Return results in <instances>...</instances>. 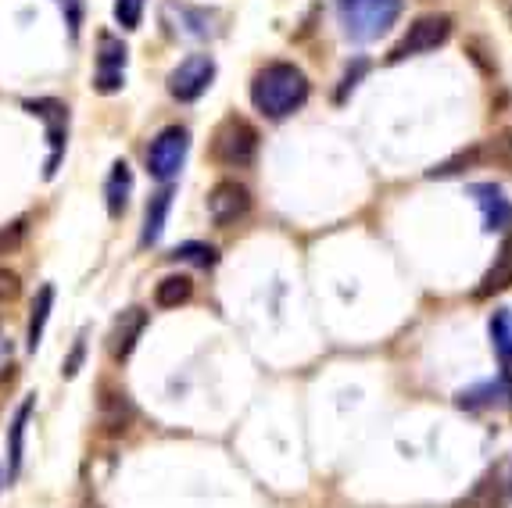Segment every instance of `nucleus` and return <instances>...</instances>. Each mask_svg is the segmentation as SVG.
<instances>
[{"label": "nucleus", "mask_w": 512, "mask_h": 508, "mask_svg": "<svg viewBox=\"0 0 512 508\" xmlns=\"http://www.w3.org/2000/svg\"><path fill=\"white\" fill-rule=\"evenodd\" d=\"M51 312H54V287H51V283H43L40 294H36V301H33V312H29V330H26L29 351L40 348L43 330H47V319H51Z\"/></svg>", "instance_id": "nucleus-17"}, {"label": "nucleus", "mask_w": 512, "mask_h": 508, "mask_svg": "<svg viewBox=\"0 0 512 508\" xmlns=\"http://www.w3.org/2000/svg\"><path fill=\"white\" fill-rule=\"evenodd\" d=\"M190 151V133L183 126H169L154 136V144L147 147V172L162 183H172L180 176L183 161H187Z\"/></svg>", "instance_id": "nucleus-4"}, {"label": "nucleus", "mask_w": 512, "mask_h": 508, "mask_svg": "<svg viewBox=\"0 0 512 508\" xmlns=\"http://www.w3.org/2000/svg\"><path fill=\"white\" fill-rule=\"evenodd\" d=\"M452 36V18L448 15H423L416 18L409 26V33L402 36V40L394 43L391 54H387V61H405V58H416V54H430L437 51L444 40Z\"/></svg>", "instance_id": "nucleus-5"}, {"label": "nucleus", "mask_w": 512, "mask_h": 508, "mask_svg": "<svg viewBox=\"0 0 512 508\" xmlns=\"http://www.w3.org/2000/svg\"><path fill=\"white\" fill-rule=\"evenodd\" d=\"M169 258H176V262H190V265H201V269H208V265H215V247L208 244H180L176 251L169 254Z\"/></svg>", "instance_id": "nucleus-19"}, {"label": "nucleus", "mask_w": 512, "mask_h": 508, "mask_svg": "<svg viewBox=\"0 0 512 508\" xmlns=\"http://www.w3.org/2000/svg\"><path fill=\"white\" fill-rule=\"evenodd\" d=\"M491 348H495L502 369L512 376V308H495L491 315Z\"/></svg>", "instance_id": "nucleus-16"}, {"label": "nucleus", "mask_w": 512, "mask_h": 508, "mask_svg": "<svg viewBox=\"0 0 512 508\" xmlns=\"http://www.w3.org/2000/svg\"><path fill=\"white\" fill-rule=\"evenodd\" d=\"M405 0H341V26L351 43H373L398 22Z\"/></svg>", "instance_id": "nucleus-2"}, {"label": "nucleus", "mask_w": 512, "mask_h": 508, "mask_svg": "<svg viewBox=\"0 0 512 508\" xmlns=\"http://www.w3.org/2000/svg\"><path fill=\"white\" fill-rule=\"evenodd\" d=\"M79 362H83V340H76V351L69 355V362H65V369H61V373H65L72 380V376L79 373Z\"/></svg>", "instance_id": "nucleus-25"}, {"label": "nucleus", "mask_w": 512, "mask_h": 508, "mask_svg": "<svg viewBox=\"0 0 512 508\" xmlns=\"http://www.w3.org/2000/svg\"><path fill=\"white\" fill-rule=\"evenodd\" d=\"M248 212H251V194L244 183H237V179L215 183L212 194H208V219L215 226H233V222H240Z\"/></svg>", "instance_id": "nucleus-9"}, {"label": "nucleus", "mask_w": 512, "mask_h": 508, "mask_svg": "<svg viewBox=\"0 0 512 508\" xmlns=\"http://www.w3.org/2000/svg\"><path fill=\"white\" fill-rule=\"evenodd\" d=\"M147 330V312L144 308H126L119 319L111 322V333H108V351L115 362H126L137 348L140 333Z\"/></svg>", "instance_id": "nucleus-10"}, {"label": "nucleus", "mask_w": 512, "mask_h": 508, "mask_svg": "<svg viewBox=\"0 0 512 508\" xmlns=\"http://www.w3.org/2000/svg\"><path fill=\"white\" fill-rule=\"evenodd\" d=\"M26 111L33 119H40L47 126V144H51V158H47V169L43 176L54 179L61 165V154H65V133H69V108L54 97H40V101H26Z\"/></svg>", "instance_id": "nucleus-8"}, {"label": "nucleus", "mask_w": 512, "mask_h": 508, "mask_svg": "<svg viewBox=\"0 0 512 508\" xmlns=\"http://www.w3.org/2000/svg\"><path fill=\"white\" fill-rule=\"evenodd\" d=\"M190 294H194V283H190L187 276H165V280H158V287H154V305L180 308L190 301Z\"/></svg>", "instance_id": "nucleus-18"}, {"label": "nucleus", "mask_w": 512, "mask_h": 508, "mask_svg": "<svg viewBox=\"0 0 512 508\" xmlns=\"http://www.w3.org/2000/svg\"><path fill=\"white\" fill-rule=\"evenodd\" d=\"M512 287V237L502 240L495 254V265L487 269V276L480 280L477 287V297H491V294H502V290Z\"/></svg>", "instance_id": "nucleus-15"}, {"label": "nucleus", "mask_w": 512, "mask_h": 508, "mask_svg": "<svg viewBox=\"0 0 512 508\" xmlns=\"http://www.w3.org/2000/svg\"><path fill=\"white\" fill-rule=\"evenodd\" d=\"M308 101V76L291 61H273L251 79V104L265 119H287Z\"/></svg>", "instance_id": "nucleus-1"}, {"label": "nucleus", "mask_w": 512, "mask_h": 508, "mask_svg": "<svg viewBox=\"0 0 512 508\" xmlns=\"http://www.w3.org/2000/svg\"><path fill=\"white\" fill-rule=\"evenodd\" d=\"M86 508H101V505H86Z\"/></svg>", "instance_id": "nucleus-26"}, {"label": "nucleus", "mask_w": 512, "mask_h": 508, "mask_svg": "<svg viewBox=\"0 0 512 508\" xmlns=\"http://www.w3.org/2000/svg\"><path fill=\"white\" fill-rule=\"evenodd\" d=\"M8 369H11V340H8V333L0 330V380L8 376Z\"/></svg>", "instance_id": "nucleus-24"}, {"label": "nucleus", "mask_w": 512, "mask_h": 508, "mask_svg": "<svg viewBox=\"0 0 512 508\" xmlns=\"http://www.w3.org/2000/svg\"><path fill=\"white\" fill-rule=\"evenodd\" d=\"M33 398H26L15 408V419L8 426V480H15L22 473V455H26V426L33 419Z\"/></svg>", "instance_id": "nucleus-12"}, {"label": "nucleus", "mask_w": 512, "mask_h": 508, "mask_svg": "<svg viewBox=\"0 0 512 508\" xmlns=\"http://www.w3.org/2000/svg\"><path fill=\"white\" fill-rule=\"evenodd\" d=\"M258 154V129L240 115H230L226 122H219L212 136V158L226 169H244L251 165Z\"/></svg>", "instance_id": "nucleus-3"}, {"label": "nucleus", "mask_w": 512, "mask_h": 508, "mask_svg": "<svg viewBox=\"0 0 512 508\" xmlns=\"http://www.w3.org/2000/svg\"><path fill=\"white\" fill-rule=\"evenodd\" d=\"M129 194H133V169H129L126 161H115L108 172V183H104V204H108V215L111 219H119L126 212Z\"/></svg>", "instance_id": "nucleus-13"}, {"label": "nucleus", "mask_w": 512, "mask_h": 508, "mask_svg": "<svg viewBox=\"0 0 512 508\" xmlns=\"http://www.w3.org/2000/svg\"><path fill=\"white\" fill-rule=\"evenodd\" d=\"M18 294V276L11 269H0V301H11Z\"/></svg>", "instance_id": "nucleus-23"}, {"label": "nucleus", "mask_w": 512, "mask_h": 508, "mask_svg": "<svg viewBox=\"0 0 512 508\" xmlns=\"http://www.w3.org/2000/svg\"><path fill=\"white\" fill-rule=\"evenodd\" d=\"M65 11V26H69L72 40H79V26H83V0H58Z\"/></svg>", "instance_id": "nucleus-22"}, {"label": "nucleus", "mask_w": 512, "mask_h": 508, "mask_svg": "<svg viewBox=\"0 0 512 508\" xmlns=\"http://www.w3.org/2000/svg\"><path fill=\"white\" fill-rule=\"evenodd\" d=\"M115 22H119L126 33L140 29V18H144V0H115Z\"/></svg>", "instance_id": "nucleus-20"}, {"label": "nucleus", "mask_w": 512, "mask_h": 508, "mask_svg": "<svg viewBox=\"0 0 512 508\" xmlns=\"http://www.w3.org/2000/svg\"><path fill=\"white\" fill-rule=\"evenodd\" d=\"M470 194H473V201L480 204V212H484V229H487V233L512 226V204L505 201V194L495 187V183H477Z\"/></svg>", "instance_id": "nucleus-11"}, {"label": "nucleus", "mask_w": 512, "mask_h": 508, "mask_svg": "<svg viewBox=\"0 0 512 508\" xmlns=\"http://www.w3.org/2000/svg\"><path fill=\"white\" fill-rule=\"evenodd\" d=\"M126 61H129L126 43L115 33H101V40H97V68H94L97 94L104 97L119 94L122 86H126Z\"/></svg>", "instance_id": "nucleus-6"}, {"label": "nucleus", "mask_w": 512, "mask_h": 508, "mask_svg": "<svg viewBox=\"0 0 512 508\" xmlns=\"http://www.w3.org/2000/svg\"><path fill=\"white\" fill-rule=\"evenodd\" d=\"M26 237H29V219H15L8 226H0V254H15Z\"/></svg>", "instance_id": "nucleus-21"}, {"label": "nucleus", "mask_w": 512, "mask_h": 508, "mask_svg": "<svg viewBox=\"0 0 512 508\" xmlns=\"http://www.w3.org/2000/svg\"><path fill=\"white\" fill-rule=\"evenodd\" d=\"M212 79H215L212 54H190L187 61H180V65L169 72V94L180 104H190V101H197V97H205Z\"/></svg>", "instance_id": "nucleus-7"}, {"label": "nucleus", "mask_w": 512, "mask_h": 508, "mask_svg": "<svg viewBox=\"0 0 512 508\" xmlns=\"http://www.w3.org/2000/svg\"><path fill=\"white\" fill-rule=\"evenodd\" d=\"M169 208H172V187H162L158 194L147 201V212H144V233H140V244L154 247L162 240L165 233V219H169Z\"/></svg>", "instance_id": "nucleus-14"}]
</instances>
